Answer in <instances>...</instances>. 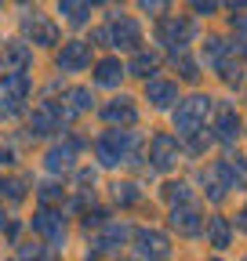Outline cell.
Returning a JSON list of instances; mask_svg holds the SVG:
<instances>
[{
    "mask_svg": "<svg viewBox=\"0 0 247 261\" xmlns=\"http://www.w3.org/2000/svg\"><path fill=\"white\" fill-rule=\"evenodd\" d=\"M211 106L214 102L207 94H193L185 102H178V109H175V130H178V138H185L189 152H204V145L211 142V138H204V120H207Z\"/></svg>",
    "mask_w": 247,
    "mask_h": 261,
    "instance_id": "6da1fadb",
    "label": "cell"
},
{
    "mask_svg": "<svg viewBox=\"0 0 247 261\" xmlns=\"http://www.w3.org/2000/svg\"><path fill=\"white\" fill-rule=\"evenodd\" d=\"M138 145L142 138L135 130H106L95 138V156L102 167H120V163H138Z\"/></svg>",
    "mask_w": 247,
    "mask_h": 261,
    "instance_id": "7a4b0ae2",
    "label": "cell"
},
{
    "mask_svg": "<svg viewBox=\"0 0 247 261\" xmlns=\"http://www.w3.org/2000/svg\"><path fill=\"white\" fill-rule=\"evenodd\" d=\"M233 44L226 40V37H207L204 40V58H207V65L211 69H218V76L226 80V84H236L240 80V69L233 65Z\"/></svg>",
    "mask_w": 247,
    "mask_h": 261,
    "instance_id": "3957f363",
    "label": "cell"
},
{
    "mask_svg": "<svg viewBox=\"0 0 247 261\" xmlns=\"http://www.w3.org/2000/svg\"><path fill=\"white\" fill-rule=\"evenodd\" d=\"M135 254L142 261H167L171 257V236L160 232V228H153V225H142L135 228Z\"/></svg>",
    "mask_w": 247,
    "mask_h": 261,
    "instance_id": "277c9868",
    "label": "cell"
},
{
    "mask_svg": "<svg viewBox=\"0 0 247 261\" xmlns=\"http://www.w3.org/2000/svg\"><path fill=\"white\" fill-rule=\"evenodd\" d=\"M193 37V22L185 15H164L157 22V44L171 47V51H185V40Z\"/></svg>",
    "mask_w": 247,
    "mask_h": 261,
    "instance_id": "5b68a950",
    "label": "cell"
},
{
    "mask_svg": "<svg viewBox=\"0 0 247 261\" xmlns=\"http://www.w3.org/2000/svg\"><path fill=\"white\" fill-rule=\"evenodd\" d=\"M106 40L120 51H142V25L128 15H113V22L106 25Z\"/></svg>",
    "mask_w": 247,
    "mask_h": 261,
    "instance_id": "8992f818",
    "label": "cell"
},
{
    "mask_svg": "<svg viewBox=\"0 0 247 261\" xmlns=\"http://www.w3.org/2000/svg\"><path fill=\"white\" fill-rule=\"evenodd\" d=\"M102 120L113 127V130H128L138 123V106H135V98L128 94H120V98H109V102L102 106Z\"/></svg>",
    "mask_w": 247,
    "mask_h": 261,
    "instance_id": "52a82bcc",
    "label": "cell"
},
{
    "mask_svg": "<svg viewBox=\"0 0 247 261\" xmlns=\"http://www.w3.org/2000/svg\"><path fill=\"white\" fill-rule=\"evenodd\" d=\"M178 152H182V145H178L175 135H167V130H160V135L149 138V163H153L157 171L175 167V163H178Z\"/></svg>",
    "mask_w": 247,
    "mask_h": 261,
    "instance_id": "ba28073f",
    "label": "cell"
},
{
    "mask_svg": "<svg viewBox=\"0 0 247 261\" xmlns=\"http://www.w3.org/2000/svg\"><path fill=\"white\" fill-rule=\"evenodd\" d=\"M211 174L222 189H247V160L243 156H226L211 167Z\"/></svg>",
    "mask_w": 247,
    "mask_h": 261,
    "instance_id": "9c48e42d",
    "label": "cell"
},
{
    "mask_svg": "<svg viewBox=\"0 0 247 261\" xmlns=\"http://www.w3.org/2000/svg\"><path fill=\"white\" fill-rule=\"evenodd\" d=\"M91 65V44L87 40H69L58 51V69L62 73H80Z\"/></svg>",
    "mask_w": 247,
    "mask_h": 261,
    "instance_id": "30bf717a",
    "label": "cell"
},
{
    "mask_svg": "<svg viewBox=\"0 0 247 261\" xmlns=\"http://www.w3.org/2000/svg\"><path fill=\"white\" fill-rule=\"evenodd\" d=\"M240 127H243V120L236 116V109L233 106H222L218 113H214V123H211V130H214V142H222V145H233L236 138H240Z\"/></svg>",
    "mask_w": 247,
    "mask_h": 261,
    "instance_id": "8fae6325",
    "label": "cell"
},
{
    "mask_svg": "<svg viewBox=\"0 0 247 261\" xmlns=\"http://www.w3.org/2000/svg\"><path fill=\"white\" fill-rule=\"evenodd\" d=\"M33 228L47 243H62V240H66V218H62L58 211H51V207H40L33 214Z\"/></svg>",
    "mask_w": 247,
    "mask_h": 261,
    "instance_id": "7c38bea8",
    "label": "cell"
},
{
    "mask_svg": "<svg viewBox=\"0 0 247 261\" xmlns=\"http://www.w3.org/2000/svg\"><path fill=\"white\" fill-rule=\"evenodd\" d=\"M200 207L196 203H182V207H171V228L178 236H200Z\"/></svg>",
    "mask_w": 247,
    "mask_h": 261,
    "instance_id": "4fadbf2b",
    "label": "cell"
},
{
    "mask_svg": "<svg viewBox=\"0 0 247 261\" xmlns=\"http://www.w3.org/2000/svg\"><path fill=\"white\" fill-rule=\"evenodd\" d=\"M145 98H149L153 109H171V106L178 102V84L153 76V80H145Z\"/></svg>",
    "mask_w": 247,
    "mask_h": 261,
    "instance_id": "5bb4252c",
    "label": "cell"
},
{
    "mask_svg": "<svg viewBox=\"0 0 247 261\" xmlns=\"http://www.w3.org/2000/svg\"><path fill=\"white\" fill-rule=\"evenodd\" d=\"M128 236H131V228L124 221H106L102 225V236L95 240V250L98 254H116L124 243H128Z\"/></svg>",
    "mask_w": 247,
    "mask_h": 261,
    "instance_id": "9a60e30c",
    "label": "cell"
},
{
    "mask_svg": "<svg viewBox=\"0 0 247 261\" xmlns=\"http://www.w3.org/2000/svg\"><path fill=\"white\" fill-rule=\"evenodd\" d=\"M62 123H66V113H62L58 102H44V106L33 113V130H37V135H51V130H62Z\"/></svg>",
    "mask_w": 247,
    "mask_h": 261,
    "instance_id": "2e32d148",
    "label": "cell"
},
{
    "mask_svg": "<svg viewBox=\"0 0 247 261\" xmlns=\"http://www.w3.org/2000/svg\"><path fill=\"white\" fill-rule=\"evenodd\" d=\"M84 149V138H69L66 145H55L51 152H47V167L51 171H69L73 167V156Z\"/></svg>",
    "mask_w": 247,
    "mask_h": 261,
    "instance_id": "e0dca14e",
    "label": "cell"
},
{
    "mask_svg": "<svg viewBox=\"0 0 247 261\" xmlns=\"http://www.w3.org/2000/svg\"><path fill=\"white\" fill-rule=\"evenodd\" d=\"M91 80H95L98 87H120V80H124L120 58H102V62H95V73H91Z\"/></svg>",
    "mask_w": 247,
    "mask_h": 261,
    "instance_id": "ac0fdd59",
    "label": "cell"
},
{
    "mask_svg": "<svg viewBox=\"0 0 247 261\" xmlns=\"http://www.w3.org/2000/svg\"><path fill=\"white\" fill-rule=\"evenodd\" d=\"M26 33H29V37H33V44H58V29L44 18V15H29L26 18Z\"/></svg>",
    "mask_w": 247,
    "mask_h": 261,
    "instance_id": "d6986e66",
    "label": "cell"
},
{
    "mask_svg": "<svg viewBox=\"0 0 247 261\" xmlns=\"http://www.w3.org/2000/svg\"><path fill=\"white\" fill-rule=\"evenodd\" d=\"M29 62H33L29 47H26V44H11V47H4V58H0V69H4V76H11V73H22Z\"/></svg>",
    "mask_w": 247,
    "mask_h": 261,
    "instance_id": "ffe728a7",
    "label": "cell"
},
{
    "mask_svg": "<svg viewBox=\"0 0 247 261\" xmlns=\"http://www.w3.org/2000/svg\"><path fill=\"white\" fill-rule=\"evenodd\" d=\"M229 240H233V221L222 218V214H214V218L207 221V243H211L214 250H226Z\"/></svg>",
    "mask_w": 247,
    "mask_h": 261,
    "instance_id": "44dd1931",
    "label": "cell"
},
{
    "mask_svg": "<svg viewBox=\"0 0 247 261\" xmlns=\"http://www.w3.org/2000/svg\"><path fill=\"white\" fill-rule=\"evenodd\" d=\"M160 69V55L157 51H135V58H131V65L124 73H135V76H145V80H153V73Z\"/></svg>",
    "mask_w": 247,
    "mask_h": 261,
    "instance_id": "7402d4cb",
    "label": "cell"
},
{
    "mask_svg": "<svg viewBox=\"0 0 247 261\" xmlns=\"http://www.w3.org/2000/svg\"><path fill=\"white\" fill-rule=\"evenodd\" d=\"M91 102H95V98H91V91H87V87H69V91H66V106H62V113L80 116V113H87V109H91Z\"/></svg>",
    "mask_w": 247,
    "mask_h": 261,
    "instance_id": "603a6c76",
    "label": "cell"
},
{
    "mask_svg": "<svg viewBox=\"0 0 247 261\" xmlns=\"http://www.w3.org/2000/svg\"><path fill=\"white\" fill-rule=\"evenodd\" d=\"M4 91H8L11 109H18V102L29 94V76H26V73H11V76H4Z\"/></svg>",
    "mask_w": 247,
    "mask_h": 261,
    "instance_id": "cb8c5ba5",
    "label": "cell"
},
{
    "mask_svg": "<svg viewBox=\"0 0 247 261\" xmlns=\"http://www.w3.org/2000/svg\"><path fill=\"white\" fill-rule=\"evenodd\" d=\"M171 65L178 69V76L185 80V84H196L200 80V69H196V62L185 55V51H171Z\"/></svg>",
    "mask_w": 247,
    "mask_h": 261,
    "instance_id": "d4e9b609",
    "label": "cell"
},
{
    "mask_svg": "<svg viewBox=\"0 0 247 261\" xmlns=\"http://www.w3.org/2000/svg\"><path fill=\"white\" fill-rule=\"evenodd\" d=\"M113 200H116L120 207H135V203L142 200V192H138L135 181H116V185H113Z\"/></svg>",
    "mask_w": 247,
    "mask_h": 261,
    "instance_id": "484cf974",
    "label": "cell"
},
{
    "mask_svg": "<svg viewBox=\"0 0 247 261\" xmlns=\"http://www.w3.org/2000/svg\"><path fill=\"white\" fill-rule=\"evenodd\" d=\"M164 200H167L171 207H182V203H193V192H189V185H185V181H167V185H164Z\"/></svg>",
    "mask_w": 247,
    "mask_h": 261,
    "instance_id": "4316f807",
    "label": "cell"
},
{
    "mask_svg": "<svg viewBox=\"0 0 247 261\" xmlns=\"http://www.w3.org/2000/svg\"><path fill=\"white\" fill-rule=\"evenodd\" d=\"M58 15H66V22H73V25H84L91 18V4H73V0H66V4H58Z\"/></svg>",
    "mask_w": 247,
    "mask_h": 261,
    "instance_id": "83f0119b",
    "label": "cell"
},
{
    "mask_svg": "<svg viewBox=\"0 0 247 261\" xmlns=\"http://www.w3.org/2000/svg\"><path fill=\"white\" fill-rule=\"evenodd\" d=\"M22 257L26 261H55L58 257V247H47V250L44 247H22Z\"/></svg>",
    "mask_w": 247,
    "mask_h": 261,
    "instance_id": "f1b7e54d",
    "label": "cell"
},
{
    "mask_svg": "<svg viewBox=\"0 0 247 261\" xmlns=\"http://www.w3.org/2000/svg\"><path fill=\"white\" fill-rule=\"evenodd\" d=\"M204 185H207L204 192L211 196V203H222V200H226V189H222L218 181H214V174H204Z\"/></svg>",
    "mask_w": 247,
    "mask_h": 261,
    "instance_id": "f546056e",
    "label": "cell"
},
{
    "mask_svg": "<svg viewBox=\"0 0 247 261\" xmlns=\"http://www.w3.org/2000/svg\"><path fill=\"white\" fill-rule=\"evenodd\" d=\"M106 218H109V214H106L102 207H98V211H87V214H84V225H87V228H102Z\"/></svg>",
    "mask_w": 247,
    "mask_h": 261,
    "instance_id": "4dcf8cb0",
    "label": "cell"
},
{
    "mask_svg": "<svg viewBox=\"0 0 247 261\" xmlns=\"http://www.w3.org/2000/svg\"><path fill=\"white\" fill-rule=\"evenodd\" d=\"M196 15H214V11H218V4H211V0H193V4H189Z\"/></svg>",
    "mask_w": 247,
    "mask_h": 261,
    "instance_id": "1f68e13d",
    "label": "cell"
},
{
    "mask_svg": "<svg viewBox=\"0 0 247 261\" xmlns=\"http://www.w3.org/2000/svg\"><path fill=\"white\" fill-rule=\"evenodd\" d=\"M58 196H62L58 185H44V189H40V200H58Z\"/></svg>",
    "mask_w": 247,
    "mask_h": 261,
    "instance_id": "d6a6232c",
    "label": "cell"
},
{
    "mask_svg": "<svg viewBox=\"0 0 247 261\" xmlns=\"http://www.w3.org/2000/svg\"><path fill=\"white\" fill-rule=\"evenodd\" d=\"M236 232H243V236H247V207L236 214Z\"/></svg>",
    "mask_w": 247,
    "mask_h": 261,
    "instance_id": "836d02e7",
    "label": "cell"
},
{
    "mask_svg": "<svg viewBox=\"0 0 247 261\" xmlns=\"http://www.w3.org/2000/svg\"><path fill=\"white\" fill-rule=\"evenodd\" d=\"M142 11H167V4H160V0H153V4H149V0H145Z\"/></svg>",
    "mask_w": 247,
    "mask_h": 261,
    "instance_id": "e575fe53",
    "label": "cell"
},
{
    "mask_svg": "<svg viewBox=\"0 0 247 261\" xmlns=\"http://www.w3.org/2000/svg\"><path fill=\"white\" fill-rule=\"evenodd\" d=\"M233 29H247V15H240V18H233Z\"/></svg>",
    "mask_w": 247,
    "mask_h": 261,
    "instance_id": "d590c367",
    "label": "cell"
},
{
    "mask_svg": "<svg viewBox=\"0 0 247 261\" xmlns=\"http://www.w3.org/2000/svg\"><path fill=\"white\" fill-rule=\"evenodd\" d=\"M84 261H98V254H87V257H84Z\"/></svg>",
    "mask_w": 247,
    "mask_h": 261,
    "instance_id": "8d00e7d4",
    "label": "cell"
},
{
    "mask_svg": "<svg viewBox=\"0 0 247 261\" xmlns=\"http://www.w3.org/2000/svg\"><path fill=\"white\" fill-rule=\"evenodd\" d=\"M240 55H243V58H247V44H243V47H240Z\"/></svg>",
    "mask_w": 247,
    "mask_h": 261,
    "instance_id": "74e56055",
    "label": "cell"
},
{
    "mask_svg": "<svg viewBox=\"0 0 247 261\" xmlns=\"http://www.w3.org/2000/svg\"><path fill=\"white\" fill-rule=\"evenodd\" d=\"M211 261H222V257H211Z\"/></svg>",
    "mask_w": 247,
    "mask_h": 261,
    "instance_id": "f35d334b",
    "label": "cell"
}]
</instances>
